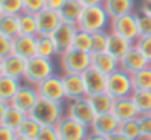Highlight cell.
<instances>
[{
  "label": "cell",
  "mask_w": 151,
  "mask_h": 140,
  "mask_svg": "<svg viewBox=\"0 0 151 140\" xmlns=\"http://www.w3.org/2000/svg\"><path fill=\"white\" fill-rule=\"evenodd\" d=\"M55 71H56V66H55V62L52 59L34 56V58L27 60L22 81L27 84H31V86H37L43 80H46L47 77L56 74Z\"/></svg>",
  "instance_id": "1"
},
{
  "label": "cell",
  "mask_w": 151,
  "mask_h": 140,
  "mask_svg": "<svg viewBox=\"0 0 151 140\" xmlns=\"http://www.w3.org/2000/svg\"><path fill=\"white\" fill-rule=\"evenodd\" d=\"M28 115L34 118L42 127H55L64 117V106L59 102L40 99Z\"/></svg>",
  "instance_id": "2"
},
{
  "label": "cell",
  "mask_w": 151,
  "mask_h": 140,
  "mask_svg": "<svg viewBox=\"0 0 151 140\" xmlns=\"http://www.w3.org/2000/svg\"><path fill=\"white\" fill-rule=\"evenodd\" d=\"M110 22H111V18L108 16L104 5L102 6H89V8H83L77 28L89 31V33H96V31L107 30L110 27Z\"/></svg>",
  "instance_id": "3"
},
{
  "label": "cell",
  "mask_w": 151,
  "mask_h": 140,
  "mask_svg": "<svg viewBox=\"0 0 151 140\" xmlns=\"http://www.w3.org/2000/svg\"><path fill=\"white\" fill-rule=\"evenodd\" d=\"M59 66L62 74H83L92 66V55L71 47L59 56Z\"/></svg>",
  "instance_id": "4"
},
{
  "label": "cell",
  "mask_w": 151,
  "mask_h": 140,
  "mask_svg": "<svg viewBox=\"0 0 151 140\" xmlns=\"http://www.w3.org/2000/svg\"><path fill=\"white\" fill-rule=\"evenodd\" d=\"M108 95H111L114 99L126 97L133 93V83L132 75L123 69H116L114 72L107 75V90Z\"/></svg>",
  "instance_id": "5"
},
{
  "label": "cell",
  "mask_w": 151,
  "mask_h": 140,
  "mask_svg": "<svg viewBox=\"0 0 151 140\" xmlns=\"http://www.w3.org/2000/svg\"><path fill=\"white\" fill-rule=\"evenodd\" d=\"M110 33L119 34L123 38L129 40L132 44L139 38V31H138V14L130 12L127 15L119 16L111 19L110 22Z\"/></svg>",
  "instance_id": "6"
},
{
  "label": "cell",
  "mask_w": 151,
  "mask_h": 140,
  "mask_svg": "<svg viewBox=\"0 0 151 140\" xmlns=\"http://www.w3.org/2000/svg\"><path fill=\"white\" fill-rule=\"evenodd\" d=\"M59 140H85L91 131L89 127L80 124L68 115H64L59 122L55 125Z\"/></svg>",
  "instance_id": "7"
},
{
  "label": "cell",
  "mask_w": 151,
  "mask_h": 140,
  "mask_svg": "<svg viewBox=\"0 0 151 140\" xmlns=\"http://www.w3.org/2000/svg\"><path fill=\"white\" fill-rule=\"evenodd\" d=\"M40 99L50 100V102H59L62 103L65 100V92H64V83H62V75L53 74L43 80L40 84L36 86Z\"/></svg>",
  "instance_id": "8"
},
{
  "label": "cell",
  "mask_w": 151,
  "mask_h": 140,
  "mask_svg": "<svg viewBox=\"0 0 151 140\" xmlns=\"http://www.w3.org/2000/svg\"><path fill=\"white\" fill-rule=\"evenodd\" d=\"M67 115L71 117L76 121H79L80 124L89 127V128H91V125H92V122L96 117L88 96L82 97V99H77V100H73V102H68Z\"/></svg>",
  "instance_id": "9"
},
{
  "label": "cell",
  "mask_w": 151,
  "mask_h": 140,
  "mask_svg": "<svg viewBox=\"0 0 151 140\" xmlns=\"http://www.w3.org/2000/svg\"><path fill=\"white\" fill-rule=\"evenodd\" d=\"M39 100H40V96H39L37 87L27 84V83H22L19 90L17 92V95L14 96V99L11 100L9 105L15 106L17 109H19V111H22L24 114L28 115Z\"/></svg>",
  "instance_id": "10"
},
{
  "label": "cell",
  "mask_w": 151,
  "mask_h": 140,
  "mask_svg": "<svg viewBox=\"0 0 151 140\" xmlns=\"http://www.w3.org/2000/svg\"><path fill=\"white\" fill-rule=\"evenodd\" d=\"M77 31V25H73V24H67V22H61L59 27L52 33L50 38L56 47V52H58V58L61 55H64L67 50L71 49L73 46V38H74V34Z\"/></svg>",
  "instance_id": "11"
},
{
  "label": "cell",
  "mask_w": 151,
  "mask_h": 140,
  "mask_svg": "<svg viewBox=\"0 0 151 140\" xmlns=\"http://www.w3.org/2000/svg\"><path fill=\"white\" fill-rule=\"evenodd\" d=\"M82 78H83V84H85L88 97L98 95V93H104L107 90V75L96 71L92 66L82 74Z\"/></svg>",
  "instance_id": "12"
},
{
  "label": "cell",
  "mask_w": 151,
  "mask_h": 140,
  "mask_svg": "<svg viewBox=\"0 0 151 140\" xmlns=\"http://www.w3.org/2000/svg\"><path fill=\"white\" fill-rule=\"evenodd\" d=\"M62 83H64L65 100L73 102V100L86 97L82 74H62Z\"/></svg>",
  "instance_id": "13"
},
{
  "label": "cell",
  "mask_w": 151,
  "mask_h": 140,
  "mask_svg": "<svg viewBox=\"0 0 151 140\" xmlns=\"http://www.w3.org/2000/svg\"><path fill=\"white\" fill-rule=\"evenodd\" d=\"M148 65H150L148 60L144 58V55L135 46H132L127 50V53L119 60V68L123 69V71H126V72H129L130 75L141 71V69H144V68H147Z\"/></svg>",
  "instance_id": "14"
},
{
  "label": "cell",
  "mask_w": 151,
  "mask_h": 140,
  "mask_svg": "<svg viewBox=\"0 0 151 140\" xmlns=\"http://www.w3.org/2000/svg\"><path fill=\"white\" fill-rule=\"evenodd\" d=\"M37 21V36H52V33L62 22L59 14L50 9H43L36 15Z\"/></svg>",
  "instance_id": "15"
},
{
  "label": "cell",
  "mask_w": 151,
  "mask_h": 140,
  "mask_svg": "<svg viewBox=\"0 0 151 140\" xmlns=\"http://www.w3.org/2000/svg\"><path fill=\"white\" fill-rule=\"evenodd\" d=\"M36 37L18 34L15 38H12V55H17L25 60L34 58L36 56Z\"/></svg>",
  "instance_id": "16"
},
{
  "label": "cell",
  "mask_w": 151,
  "mask_h": 140,
  "mask_svg": "<svg viewBox=\"0 0 151 140\" xmlns=\"http://www.w3.org/2000/svg\"><path fill=\"white\" fill-rule=\"evenodd\" d=\"M119 127H120V121L113 114H101V115L95 117V119L91 125V131L108 137L113 133L119 131Z\"/></svg>",
  "instance_id": "17"
},
{
  "label": "cell",
  "mask_w": 151,
  "mask_h": 140,
  "mask_svg": "<svg viewBox=\"0 0 151 140\" xmlns=\"http://www.w3.org/2000/svg\"><path fill=\"white\" fill-rule=\"evenodd\" d=\"M120 122L123 121H129V119H136L139 117V112L132 100L130 96H126V97H120V99H116L114 102V108H113V112H111Z\"/></svg>",
  "instance_id": "18"
},
{
  "label": "cell",
  "mask_w": 151,
  "mask_h": 140,
  "mask_svg": "<svg viewBox=\"0 0 151 140\" xmlns=\"http://www.w3.org/2000/svg\"><path fill=\"white\" fill-rule=\"evenodd\" d=\"M2 65H3V75H8V77L22 81L24 72H25V65H27L25 59H22L17 55H9L8 58H5L2 60Z\"/></svg>",
  "instance_id": "19"
},
{
  "label": "cell",
  "mask_w": 151,
  "mask_h": 140,
  "mask_svg": "<svg viewBox=\"0 0 151 140\" xmlns=\"http://www.w3.org/2000/svg\"><path fill=\"white\" fill-rule=\"evenodd\" d=\"M82 12H83V5L79 0H67L62 5V8L58 11L61 21L67 24H73V25L79 24Z\"/></svg>",
  "instance_id": "20"
},
{
  "label": "cell",
  "mask_w": 151,
  "mask_h": 140,
  "mask_svg": "<svg viewBox=\"0 0 151 140\" xmlns=\"http://www.w3.org/2000/svg\"><path fill=\"white\" fill-rule=\"evenodd\" d=\"M91 55H92V68H95L96 71L105 75H110L116 69H119V60L114 59L110 53L99 52V53H91Z\"/></svg>",
  "instance_id": "21"
},
{
  "label": "cell",
  "mask_w": 151,
  "mask_h": 140,
  "mask_svg": "<svg viewBox=\"0 0 151 140\" xmlns=\"http://www.w3.org/2000/svg\"><path fill=\"white\" fill-rule=\"evenodd\" d=\"M132 46H133V44H132L129 40L123 38V37H122V36H119V34L110 33L105 52H107V53H110L114 59L120 60V59L127 53V50H129Z\"/></svg>",
  "instance_id": "22"
},
{
  "label": "cell",
  "mask_w": 151,
  "mask_h": 140,
  "mask_svg": "<svg viewBox=\"0 0 151 140\" xmlns=\"http://www.w3.org/2000/svg\"><path fill=\"white\" fill-rule=\"evenodd\" d=\"M104 8L111 19L133 12L135 0H105Z\"/></svg>",
  "instance_id": "23"
},
{
  "label": "cell",
  "mask_w": 151,
  "mask_h": 140,
  "mask_svg": "<svg viewBox=\"0 0 151 140\" xmlns=\"http://www.w3.org/2000/svg\"><path fill=\"white\" fill-rule=\"evenodd\" d=\"M22 81L8 77V75H0V100H3L6 103H11V100L14 99V96L17 95V92L19 90Z\"/></svg>",
  "instance_id": "24"
},
{
  "label": "cell",
  "mask_w": 151,
  "mask_h": 140,
  "mask_svg": "<svg viewBox=\"0 0 151 140\" xmlns=\"http://www.w3.org/2000/svg\"><path fill=\"white\" fill-rule=\"evenodd\" d=\"M89 100H91V105H92V108H93L96 115L111 114L113 108H114V102H116V99L111 95H108L107 92L89 96Z\"/></svg>",
  "instance_id": "25"
},
{
  "label": "cell",
  "mask_w": 151,
  "mask_h": 140,
  "mask_svg": "<svg viewBox=\"0 0 151 140\" xmlns=\"http://www.w3.org/2000/svg\"><path fill=\"white\" fill-rule=\"evenodd\" d=\"M36 56L45 59H55L58 58L56 47L50 38V36H37L36 37Z\"/></svg>",
  "instance_id": "26"
},
{
  "label": "cell",
  "mask_w": 151,
  "mask_h": 140,
  "mask_svg": "<svg viewBox=\"0 0 151 140\" xmlns=\"http://www.w3.org/2000/svg\"><path fill=\"white\" fill-rule=\"evenodd\" d=\"M19 34L18 30V15H0V36L8 38H15Z\"/></svg>",
  "instance_id": "27"
},
{
  "label": "cell",
  "mask_w": 151,
  "mask_h": 140,
  "mask_svg": "<svg viewBox=\"0 0 151 140\" xmlns=\"http://www.w3.org/2000/svg\"><path fill=\"white\" fill-rule=\"evenodd\" d=\"M25 117H27V114H24L22 111L17 109L12 105H9L6 112H5V115H3V118H2V121H0V124L8 127V128H11V130H14L17 133L18 127L21 125V122L24 121Z\"/></svg>",
  "instance_id": "28"
},
{
  "label": "cell",
  "mask_w": 151,
  "mask_h": 140,
  "mask_svg": "<svg viewBox=\"0 0 151 140\" xmlns=\"http://www.w3.org/2000/svg\"><path fill=\"white\" fill-rule=\"evenodd\" d=\"M18 30L21 36H37V21L34 14L21 12L18 15Z\"/></svg>",
  "instance_id": "29"
},
{
  "label": "cell",
  "mask_w": 151,
  "mask_h": 140,
  "mask_svg": "<svg viewBox=\"0 0 151 140\" xmlns=\"http://www.w3.org/2000/svg\"><path fill=\"white\" fill-rule=\"evenodd\" d=\"M139 115L151 114V90H135L130 95Z\"/></svg>",
  "instance_id": "30"
},
{
  "label": "cell",
  "mask_w": 151,
  "mask_h": 140,
  "mask_svg": "<svg viewBox=\"0 0 151 140\" xmlns=\"http://www.w3.org/2000/svg\"><path fill=\"white\" fill-rule=\"evenodd\" d=\"M71 47L91 53L92 52V33L77 28V31H76V34H74V38H73V46Z\"/></svg>",
  "instance_id": "31"
},
{
  "label": "cell",
  "mask_w": 151,
  "mask_h": 140,
  "mask_svg": "<svg viewBox=\"0 0 151 140\" xmlns=\"http://www.w3.org/2000/svg\"><path fill=\"white\" fill-rule=\"evenodd\" d=\"M133 92L135 90H151V68L147 66L141 71L132 74Z\"/></svg>",
  "instance_id": "32"
},
{
  "label": "cell",
  "mask_w": 151,
  "mask_h": 140,
  "mask_svg": "<svg viewBox=\"0 0 151 140\" xmlns=\"http://www.w3.org/2000/svg\"><path fill=\"white\" fill-rule=\"evenodd\" d=\"M40 130H42V125L34 118L27 115L24 118V121L21 122V125L18 127L17 134H21V136H25V137H30V139H36Z\"/></svg>",
  "instance_id": "33"
},
{
  "label": "cell",
  "mask_w": 151,
  "mask_h": 140,
  "mask_svg": "<svg viewBox=\"0 0 151 140\" xmlns=\"http://www.w3.org/2000/svg\"><path fill=\"white\" fill-rule=\"evenodd\" d=\"M119 131L126 136L129 140H139L141 137V130H139V124L138 119H129V121H123L120 122Z\"/></svg>",
  "instance_id": "34"
},
{
  "label": "cell",
  "mask_w": 151,
  "mask_h": 140,
  "mask_svg": "<svg viewBox=\"0 0 151 140\" xmlns=\"http://www.w3.org/2000/svg\"><path fill=\"white\" fill-rule=\"evenodd\" d=\"M108 36H110V31H107V30L92 33V52L91 53L105 52L107 43H108Z\"/></svg>",
  "instance_id": "35"
},
{
  "label": "cell",
  "mask_w": 151,
  "mask_h": 140,
  "mask_svg": "<svg viewBox=\"0 0 151 140\" xmlns=\"http://www.w3.org/2000/svg\"><path fill=\"white\" fill-rule=\"evenodd\" d=\"M0 12L6 15H19L24 12L22 0H0Z\"/></svg>",
  "instance_id": "36"
},
{
  "label": "cell",
  "mask_w": 151,
  "mask_h": 140,
  "mask_svg": "<svg viewBox=\"0 0 151 140\" xmlns=\"http://www.w3.org/2000/svg\"><path fill=\"white\" fill-rule=\"evenodd\" d=\"M136 119L139 124L141 137L150 140L151 139V114H141Z\"/></svg>",
  "instance_id": "37"
},
{
  "label": "cell",
  "mask_w": 151,
  "mask_h": 140,
  "mask_svg": "<svg viewBox=\"0 0 151 140\" xmlns=\"http://www.w3.org/2000/svg\"><path fill=\"white\" fill-rule=\"evenodd\" d=\"M133 46L144 55V58L148 60V63H151V36L139 37V38L135 41Z\"/></svg>",
  "instance_id": "38"
},
{
  "label": "cell",
  "mask_w": 151,
  "mask_h": 140,
  "mask_svg": "<svg viewBox=\"0 0 151 140\" xmlns=\"http://www.w3.org/2000/svg\"><path fill=\"white\" fill-rule=\"evenodd\" d=\"M138 31H139V37L151 36V16L150 15L142 14V12L138 14Z\"/></svg>",
  "instance_id": "39"
},
{
  "label": "cell",
  "mask_w": 151,
  "mask_h": 140,
  "mask_svg": "<svg viewBox=\"0 0 151 140\" xmlns=\"http://www.w3.org/2000/svg\"><path fill=\"white\" fill-rule=\"evenodd\" d=\"M24 2V12L37 15L43 9H46V0H22Z\"/></svg>",
  "instance_id": "40"
},
{
  "label": "cell",
  "mask_w": 151,
  "mask_h": 140,
  "mask_svg": "<svg viewBox=\"0 0 151 140\" xmlns=\"http://www.w3.org/2000/svg\"><path fill=\"white\" fill-rule=\"evenodd\" d=\"M34 140H59V136L55 127H42Z\"/></svg>",
  "instance_id": "41"
},
{
  "label": "cell",
  "mask_w": 151,
  "mask_h": 140,
  "mask_svg": "<svg viewBox=\"0 0 151 140\" xmlns=\"http://www.w3.org/2000/svg\"><path fill=\"white\" fill-rule=\"evenodd\" d=\"M9 55H12V38L0 36V59L3 60Z\"/></svg>",
  "instance_id": "42"
},
{
  "label": "cell",
  "mask_w": 151,
  "mask_h": 140,
  "mask_svg": "<svg viewBox=\"0 0 151 140\" xmlns=\"http://www.w3.org/2000/svg\"><path fill=\"white\" fill-rule=\"evenodd\" d=\"M17 136V133L5 125L0 124V140H14Z\"/></svg>",
  "instance_id": "43"
},
{
  "label": "cell",
  "mask_w": 151,
  "mask_h": 140,
  "mask_svg": "<svg viewBox=\"0 0 151 140\" xmlns=\"http://www.w3.org/2000/svg\"><path fill=\"white\" fill-rule=\"evenodd\" d=\"M65 2H67V0H46V9L58 12Z\"/></svg>",
  "instance_id": "44"
},
{
  "label": "cell",
  "mask_w": 151,
  "mask_h": 140,
  "mask_svg": "<svg viewBox=\"0 0 151 140\" xmlns=\"http://www.w3.org/2000/svg\"><path fill=\"white\" fill-rule=\"evenodd\" d=\"M83 5V8H89V6H102L105 3V0H79Z\"/></svg>",
  "instance_id": "45"
},
{
  "label": "cell",
  "mask_w": 151,
  "mask_h": 140,
  "mask_svg": "<svg viewBox=\"0 0 151 140\" xmlns=\"http://www.w3.org/2000/svg\"><path fill=\"white\" fill-rule=\"evenodd\" d=\"M139 12L147 14V15L151 16V0H142L141 8H139Z\"/></svg>",
  "instance_id": "46"
},
{
  "label": "cell",
  "mask_w": 151,
  "mask_h": 140,
  "mask_svg": "<svg viewBox=\"0 0 151 140\" xmlns=\"http://www.w3.org/2000/svg\"><path fill=\"white\" fill-rule=\"evenodd\" d=\"M107 140H129V139H127L126 136H123L120 131H116V133H113L111 136H108Z\"/></svg>",
  "instance_id": "47"
},
{
  "label": "cell",
  "mask_w": 151,
  "mask_h": 140,
  "mask_svg": "<svg viewBox=\"0 0 151 140\" xmlns=\"http://www.w3.org/2000/svg\"><path fill=\"white\" fill-rule=\"evenodd\" d=\"M85 140H107V137L105 136H101V134H96L93 131H89V134H88V137Z\"/></svg>",
  "instance_id": "48"
},
{
  "label": "cell",
  "mask_w": 151,
  "mask_h": 140,
  "mask_svg": "<svg viewBox=\"0 0 151 140\" xmlns=\"http://www.w3.org/2000/svg\"><path fill=\"white\" fill-rule=\"evenodd\" d=\"M8 106H9V103H6V102H3V100H0V121H2V118H3V115H5Z\"/></svg>",
  "instance_id": "49"
},
{
  "label": "cell",
  "mask_w": 151,
  "mask_h": 140,
  "mask_svg": "<svg viewBox=\"0 0 151 140\" xmlns=\"http://www.w3.org/2000/svg\"><path fill=\"white\" fill-rule=\"evenodd\" d=\"M14 140H34V139H30V137H25V136H21V134H17Z\"/></svg>",
  "instance_id": "50"
},
{
  "label": "cell",
  "mask_w": 151,
  "mask_h": 140,
  "mask_svg": "<svg viewBox=\"0 0 151 140\" xmlns=\"http://www.w3.org/2000/svg\"><path fill=\"white\" fill-rule=\"evenodd\" d=\"M3 74V65H2V59H0V75Z\"/></svg>",
  "instance_id": "51"
},
{
  "label": "cell",
  "mask_w": 151,
  "mask_h": 140,
  "mask_svg": "<svg viewBox=\"0 0 151 140\" xmlns=\"http://www.w3.org/2000/svg\"><path fill=\"white\" fill-rule=\"evenodd\" d=\"M139 140H147V139H139Z\"/></svg>",
  "instance_id": "52"
},
{
  "label": "cell",
  "mask_w": 151,
  "mask_h": 140,
  "mask_svg": "<svg viewBox=\"0 0 151 140\" xmlns=\"http://www.w3.org/2000/svg\"><path fill=\"white\" fill-rule=\"evenodd\" d=\"M148 66H150V68H151V63H150V65H148Z\"/></svg>",
  "instance_id": "53"
},
{
  "label": "cell",
  "mask_w": 151,
  "mask_h": 140,
  "mask_svg": "<svg viewBox=\"0 0 151 140\" xmlns=\"http://www.w3.org/2000/svg\"><path fill=\"white\" fill-rule=\"evenodd\" d=\"M0 15H2V12H0Z\"/></svg>",
  "instance_id": "54"
},
{
  "label": "cell",
  "mask_w": 151,
  "mask_h": 140,
  "mask_svg": "<svg viewBox=\"0 0 151 140\" xmlns=\"http://www.w3.org/2000/svg\"><path fill=\"white\" fill-rule=\"evenodd\" d=\"M150 140H151V139H150Z\"/></svg>",
  "instance_id": "55"
}]
</instances>
